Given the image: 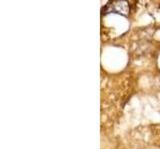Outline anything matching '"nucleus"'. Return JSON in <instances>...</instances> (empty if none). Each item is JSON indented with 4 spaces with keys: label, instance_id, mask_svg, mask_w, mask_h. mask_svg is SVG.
I'll return each mask as SVG.
<instances>
[{
    "label": "nucleus",
    "instance_id": "1",
    "mask_svg": "<svg viewBox=\"0 0 160 149\" xmlns=\"http://www.w3.org/2000/svg\"><path fill=\"white\" fill-rule=\"evenodd\" d=\"M105 12H114L127 16L129 13V4L126 0H113L106 5Z\"/></svg>",
    "mask_w": 160,
    "mask_h": 149
}]
</instances>
